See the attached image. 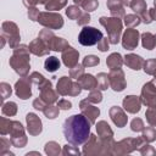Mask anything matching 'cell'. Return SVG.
I'll return each instance as SVG.
<instances>
[{"label": "cell", "instance_id": "1", "mask_svg": "<svg viewBox=\"0 0 156 156\" xmlns=\"http://www.w3.org/2000/svg\"><path fill=\"white\" fill-rule=\"evenodd\" d=\"M90 121L84 115H72L63 122L65 139L73 146L88 141L90 136Z\"/></svg>", "mask_w": 156, "mask_h": 156}, {"label": "cell", "instance_id": "2", "mask_svg": "<svg viewBox=\"0 0 156 156\" xmlns=\"http://www.w3.org/2000/svg\"><path fill=\"white\" fill-rule=\"evenodd\" d=\"M15 54L18 55L21 57V60H18V57H16L15 55L12 56V58L10 60V65L13 67V69L20 73L21 76H24L28 69H29V63H28V50L27 46L21 45L18 49L15 50Z\"/></svg>", "mask_w": 156, "mask_h": 156}, {"label": "cell", "instance_id": "3", "mask_svg": "<svg viewBox=\"0 0 156 156\" xmlns=\"http://www.w3.org/2000/svg\"><path fill=\"white\" fill-rule=\"evenodd\" d=\"M102 38H104L102 33L99 29L94 27L84 26L80 29V33L78 35V41L83 46H93V45H96Z\"/></svg>", "mask_w": 156, "mask_h": 156}, {"label": "cell", "instance_id": "4", "mask_svg": "<svg viewBox=\"0 0 156 156\" xmlns=\"http://www.w3.org/2000/svg\"><path fill=\"white\" fill-rule=\"evenodd\" d=\"M100 23L106 27V30L108 33V39L112 44H117L119 41V34L122 29V23L118 18H106L101 17Z\"/></svg>", "mask_w": 156, "mask_h": 156}, {"label": "cell", "instance_id": "5", "mask_svg": "<svg viewBox=\"0 0 156 156\" xmlns=\"http://www.w3.org/2000/svg\"><path fill=\"white\" fill-rule=\"evenodd\" d=\"M38 22L52 29L61 28L63 24V20L61 15H57V13H39Z\"/></svg>", "mask_w": 156, "mask_h": 156}, {"label": "cell", "instance_id": "6", "mask_svg": "<svg viewBox=\"0 0 156 156\" xmlns=\"http://www.w3.org/2000/svg\"><path fill=\"white\" fill-rule=\"evenodd\" d=\"M138 38H139V33L136 29H127V32L123 35V48L128 49V50H133L136 48L138 45Z\"/></svg>", "mask_w": 156, "mask_h": 156}, {"label": "cell", "instance_id": "7", "mask_svg": "<svg viewBox=\"0 0 156 156\" xmlns=\"http://www.w3.org/2000/svg\"><path fill=\"white\" fill-rule=\"evenodd\" d=\"M108 77H110L108 80L111 83V87L115 91H122L124 89L126 82H124V74L122 71L119 73V77H117V69H112V72L110 73Z\"/></svg>", "mask_w": 156, "mask_h": 156}, {"label": "cell", "instance_id": "8", "mask_svg": "<svg viewBox=\"0 0 156 156\" xmlns=\"http://www.w3.org/2000/svg\"><path fill=\"white\" fill-rule=\"evenodd\" d=\"M16 94L22 100H26L32 95L30 84H29V82L27 79H21V80H18L16 83Z\"/></svg>", "mask_w": 156, "mask_h": 156}, {"label": "cell", "instance_id": "9", "mask_svg": "<svg viewBox=\"0 0 156 156\" xmlns=\"http://www.w3.org/2000/svg\"><path fill=\"white\" fill-rule=\"evenodd\" d=\"M79 54L73 49V48H66V51H63L62 54V58H63V62L67 67H72V66H76L77 65V58H78Z\"/></svg>", "mask_w": 156, "mask_h": 156}, {"label": "cell", "instance_id": "10", "mask_svg": "<svg viewBox=\"0 0 156 156\" xmlns=\"http://www.w3.org/2000/svg\"><path fill=\"white\" fill-rule=\"evenodd\" d=\"M27 123H28V130L32 134H38L41 132V122L34 113L27 115Z\"/></svg>", "mask_w": 156, "mask_h": 156}, {"label": "cell", "instance_id": "11", "mask_svg": "<svg viewBox=\"0 0 156 156\" xmlns=\"http://www.w3.org/2000/svg\"><path fill=\"white\" fill-rule=\"evenodd\" d=\"M123 107L130 112V113H135L140 110V101L136 96H126V99L123 100Z\"/></svg>", "mask_w": 156, "mask_h": 156}, {"label": "cell", "instance_id": "12", "mask_svg": "<svg viewBox=\"0 0 156 156\" xmlns=\"http://www.w3.org/2000/svg\"><path fill=\"white\" fill-rule=\"evenodd\" d=\"M39 89L41 90V98L40 99H43L44 101H46V102H54L57 99L56 98V94L51 89V82L45 80V85H40Z\"/></svg>", "mask_w": 156, "mask_h": 156}, {"label": "cell", "instance_id": "13", "mask_svg": "<svg viewBox=\"0 0 156 156\" xmlns=\"http://www.w3.org/2000/svg\"><path fill=\"white\" fill-rule=\"evenodd\" d=\"M110 115L112 117V121L118 126V127H123L126 123H127V117L126 115L123 113V111L117 107V106H113L111 110H110Z\"/></svg>", "mask_w": 156, "mask_h": 156}, {"label": "cell", "instance_id": "14", "mask_svg": "<svg viewBox=\"0 0 156 156\" xmlns=\"http://www.w3.org/2000/svg\"><path fill=\"white\" fill-rule=\"evenodd\" d=\"M126 65H128L132 69H139L143 65V58L138 55H133V54H129V55H126Z\"/></svg>", "mask_w": 156, "mask_h": 156}, {"label": "cell", "instance_id": "15", "mask_svg": "<svg viewBox=\"0 0 156 156\" xmlns=\"http://www.w3.org/2000/svg\"><path fill=\"white\" fill-rule=\"evenodd\" d=\"M44 68L48 71V72H55V71H57L58 68H60V61H58V58L57 57H55V56H50V57H48L46 60H45V62H44Z\"/></svg>", "mask_w": 156, "mask_h": 156}, {"label": "cell", "instance_id": "16", "mask_svg": "<svg viewBox=\"0 0 156 156\" xmlns=\"http://www.w3.org/2000/svg\"><path fill=\"white\" fill-rule=\"evenodd\" d=\"M79 83L82 84V87L87 90H90L95 87H98V80L94 79V77L91 74H84L82 77V79H79Z\"/></svg>", "mask_w": 156, "mask_h": 156}, {"label": "cell", "instance_id": "17", "mask_svg": "<svg viewBox=\"0 0 156 156\" xmlns=\"http://www.w3.org/2000/svg\"><path fill=\"white\" fill-rule=\"evenodd\" d=\"M143 38V46L146 48L147 50H152L156 45V37L152 35L151 33H144L141 35Z\"/></svg>", "mask_w": 156, "mask_h": 156}, {"label": "cell", "instance_id": "18", "mask_svg": "<svg viewBox=\"0 0 156 156\" xmlns=\"http://www.w3.org/2000/svg\"><path fill=\"white\" fill-rule=\"evenodd\" d=\"M106 63L108 65V67L111 69H118L122 66V58L119 54H112L110 55V57L106 60Z\"/></svg>", "mask_w": 156, "mask_h": 156}, {"label": "cell", "instance_id": "19", "mask_svg": "<svg viewBox=\"0 0 156 156\" xmlns=\"http://www.w3.org/2000/svg\"><path fill=\"white\" fill-rule=\"evenodd\" d=\"M107 6H108V9H110V11H111V13L113 16L124 13V11H123V9H122V6L119 4V0H108L107 1Z\"/></svg>", "mask_w": 156, "mask_h": 156}, {"label": "cell", "instance_id": "20", "mask_svg": "<svg viewBox=\"0 0 156 156\" xmlns=\"http://www.w3.org/2000/svg\"><path fill=\"white\" fill-rule=\"evenodd\" d=\"M80 110H82V112L83 113H85V115H88L89 113V121L91 122V123H94L95 122V118L99 116V113H100V111H99V108H96V107H94V106H91V108H85L84 106H82L80 105Z\"/></svg>", "mask_w": 156, "mask_h": 156}, {"label": "cell", "instance_id": "21", "mask_svg": "<svg viewBox=\"0 0 156 156\" xmlns=\"http://www.w3.org/2000/svg\"><path fill=\"white\" fill-rule=\"evenodd\" d=\"M130 6H132V9L135 12H139V13H143L146 10V5H145L144 0H133V2L130 4Z\"/></svg>", "mask_w": 156, "mask_h": 156}, {"label": "cell", "instance_id": "22", "mask_svg": "<svg viewBox=\"0 0 156 156\" xmlns=\"http://www.w3.org/2000/svg\"><path fill=\"white\" fill-rule=\"evenodd\" d=\"M107 85H108L107 74H106V73H100V74L98 76V87H99L101 90H105V89H107Z\"/></svg>", "mask_w": 156, "mask_h": 156}, {"label": "cell", "instance_id": "23", "mask_svg": "<svg viewBox=\"0 0 156 156\" xmlns=\"http://www.w3.org/2000/svg\"><path fill=\"white\" fill-rule=\"evenodd\" d=\"M66 4V0H49L46 4V10H58Z\"/></svg>", "mask_w": 156, "mask_h": 156}, {"label": "cell", "instance_id": "24", "mask_svg": "<svg viewBox=\"0 0 156 156\" xmlns=\"http://www.w3.org/2000/svg\"><path fill=\"white\" fill-rule=\"evenodd\" d=\"M100 60L99 57L94 56V55H89V56H85L84 60H83V66H95V65H99Z\"/></svg>", "mask_w": 156, "mask_h": 156}, {"label": "cell", "instance_id": "25", "mask_svg": "<svg viewBox=\"0 0 156 156\" xmlns=\"http://www.w3.org/2000/svg\"><path fill=\"white\" fill-rule=\"evenodd\" d=\"M16 111H17V108H16V104H15V102L5 104L4 107H2V112H4L5 115H10V116H12V115L16 113Z\"/></svg>", "mask_w": 156, "mask_h": 156}, {"label": "cell", "instance_id": "26", "mask_svg": "<svg viewBox=\"0 0 156 156\" xmlns=\"http://www.w3.org/2000/svg\"><path fill=\"white\" fill-rule=\"evenodd\" d=\"M141 21H140V18L138 17V16H135V15H128V16H126V18H124V23L127 24V26H136V24H139Z\"/></svg>", "mask_w": 156, "mask_h": 156}, {"label": "cell", "instance_id": "27", "mask_svg": "<svg viewBox=\"0 0 156 156\" xmlns=\"http://www.w3.org/2000/svg\"><path fill=\"white\" fill-rule=\"evenodd\" d=\"M144 71L149 74H152L156 72V60H150V61H146L145 62V68Z\"/></svg>", "mask_w": 156, "mask_h": 156}, {"label": "cell", "instance_id": "28", "mask_svg": "<svg viewBox=\"0 0 156 156\" xmlns=\"http://www.w3.org/2000/svg\"><path fill=\"white\" fill-rule=\"evenodd\" d=\"M66 13H67L68 17H71V18L74 20V18H78V16L80 15V11H79V9L77 6H69L66 10Z\"/></svg>", "mask_w": 156, "mask_h": 156}, {"label": "cell", "instance_id": "29", "mask_svg": "<svg viewBox=\"0 0 156 156\" xmlns=\"http://www.w3.org/2000/svg\"><path fill=\"white\" fill-rule=\"evenodd\" d=\"M98 1L96 0H87L84 4H83V7L87 12H90V11H94L96 7H98Z\"/></svg>", "mask_w": 156, "mask_h": 156}, {"label": "cell", "instance_id": "30", "mask_svg": "<svg viewBox=\"0 0 156 156\" xmlns=\"http://www.w3.org/2000/svg\"><path fill=\"white\" fill-rule=\"evenodd\" d=\"M146 118H147L149 123L156 124V107H151L150 110H147V112H146Z\"/></svg>", "mask_w": 156, "mask_h": 156}, {"label": "cell", "instance_id": "31", "mask_svg": "<svg viewBox=\"0 0 156 156\" xmlns=\"http://www.w3.org/2000/svg\"><path fill=\"white\" fill-rule=\"evenodd\" d=\"M44 113L46 115L48 118H55L58 113V107H54V106H50L49 110H43Z\"/></svg>", "mask_w": 156, "mask_h": 156}, {"label": "cell", "instance_id": "32", "mask_svg": "<svg viewBox=\"0 0 156 156\" xmlns=\"http://www.w3.org/2000/svg\"><path fill=\"white\" fill-rule=\"evenodd\" d=\"M101 98H102V96H101V94H100L99 91H93L91 95H90L87 100H88V101H93V102H100V101H101Z\"/></svg>", "mask_w": 156, "mask_h": 156}, {"label": "cell", "instance_id": "33", "mask_svg": "<svg viewBox=\"0 0 156 156\" xmlns=\"http://www.w3.org/2000/svg\"><path fill=\"white\" fill-rule=\"evenodd\" d=\"M1 87H2V100H5L9 95H11V87H9L6 83H2Z\"/></svg>", "mask_w": 156, "mask_h": 156}, {"label": "cell", "instance_id": "34", "mask_svg": "<svg viewBox=\"0 0 156 156\" xmlns=\"http://www.w3.org/2000/svg\"><path fill=\"white\" fill-rule=\"evenodd\" d=\"M98 46H99V50L100 51H106L108 49V43H107V39L102 38L99 43H98Z\"/></svg>", "mask_w": 156, "mask_h": 156}, {"label": "cell", "instance_id": "35", "mask_svg": "<svg viewBox=\"0 0 156 156\" xmlns=\"http://www.w3.org/2000/svg\"><path fill=\"white\" fill-rule=\"evenodd\" d=\"M30 79L34 82V83H37V84H39V83H43L45 79H44V77L41 76V74H39V73H37V72H34L33 74H32V77H30Z\"/></svg>", "mask_w": 156, "mask_h": 156}, {"label": "cell", "instance_id": "36", "mask_svg": "<svg viewBox=\"0 0 156 156\" xmlns=\"http://www.w3.org/2000/svg\"><path fill=\"white\" fill-rule=\"evenodd\" d=\"M57 106H58V108H63V110H69L71 108V102L69 101H67V100H61V101H58V104H57Z\"/></svg>", "mask_w": 156, "mask_h": 156}, {"label": "cell", "instance_id": "37", "mask_svg": "<svg viewBox=\"0 0 156 156\" xmlns=\"http://www.w3.org/2000/svg\"><path fill=\"white\" fill-rule=\"evenodd\" d=\"M28 16L32 21H38V17H39V12L37 11V9H30L28 11Z\"/></svg>", "mask_w": 156, "mask_h": 156}, {"label": "cell", "instance_id": "38", "mask_svg": "<svg viewBox=\"0 0 156 156\" xmlns=\"http://www.w3.org/2000/svg\"><path fill=\"white\" fill-rule=\"evenodd\" d=\"M143 128V122L140 119H134L132 122V129L133 130H140Z\"/></svg>", "mask_w": 156, "mask_h": 156}, {"label": "cell", "instance_id": "39", "mask_svg": "<svg viewBox=\"0 0 156 156\" xmlns=\"http://www.w3.org/2000/svg\"><path fill=\"white\" fill-rule=\"evenodd\" d=\"M89 20H90V17H89V15H84V16H83V18H82V21H78V24H80V26H83L84 23H87V22H89Z\"/></svg>", "mask_w": 156, "mask_h": 156}, {"label": "cell", "instance_id": "40", "mask_svg": "<svg viewBox=\"0 0 156 156\" xmlns=\"http://www.w3.org/2000/svg\"><path fill=\"white\" fill-rule=\"evenodd\" d=\"M85 1H87V0H74V2H76V4H79V5H83Z\"/></svg>", "mask_w": 156, "mask_h": 156}, {"label": "cell", "instance_id": "41", "mask_svg": "<svg viewBox=\"0 0 156 156\" xmlns=\"http://www.w3.org/2000/svg\"><path fill=\"white\" fill-rule=\"evenodd\" d=\"M122 2H123L124 5H129V6H130V0H122Z\"/></svg>", "mask_w": 156, "mask_h": 156}, {"label": "cell", "instance_id": "42", "mask_svg": "<svg viewBox=\"0 0 156 156\" xmlns=\"http://www.w3.org/2000/svg\"><path fill=\"white\" fill-rule=\"evenodd\" d=\"M154 4H155V7H156V0H155V1H154Z\"/></svg>", "mask_w": 156, "mask_h": 156}]
</instances>
